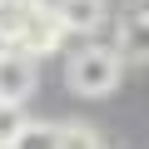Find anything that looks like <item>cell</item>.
Returning <instances> with one entry per match:
<instances>
[{"label": "cell", "instance_id": "277c9868", "mask_svg": "<svg viewBox=\"0 0 149 149\" xmlns=\"http://www.w3.org/2000/svg\"><path fill=\"white\" fill-rule=\"evenodd\" d=\"M60 40H65V25H60V20H55V10L45 5V10H35V15H30V25L15 35V50H25V55H35V60H40V55H55V50H60Z\"/></svg>", "mask_w": 149, "mask_h": 149}, {"label": "cell", "instance_id": "7a4b0ae2", "mask_svg": "<svg viewBox=\"0 0 149 149\" xmlns=\"http://www.w3.org/2000/svg\"><path fill=\"white\" fill-rule=\"evenodd\" d=\"M35 85H40V65H35V55H25V50H5L0 55V100H30L35 95Z\"/></svg>", "mask_w": 149, "mask_h": 149}, {"label": "cell", "instance_id": "9c48e42d", "mask_svg": "<svg viewBox=\"0 0 149 149\" xmlns=\"http://www.w3.org/2000/svg\"><path fill=\"white\" fill-rule=\"evenodd\" d=\"M60 149H104V144H100L95 124H80V119H70V124H60Z\"/></svg>", "mask_w": 149, "mask_h": 149}, {"label": "cell", "instance_id": "8992f818", "mask_svg": "<svg viewBox=\"0 0 149 149\" xmlns=\"http://www.w3.org/2000/svg\"><path fill=\"white\" fill-rule=\"evenodd\" d=\"M5 149H60V124H45V119H30Z\"/></svg>", "mask_w": 149, "mask_h": 149}, {"label": "cell", "instance_id": "5b68a950", "mask_svg": "<svg viewBox=\"0 0 149 149\" xmlns=\"http://www.w3.org/2000/svg\"><path fill=\"white\" fill-rule=\"evenodd\" d=\"M119 60H134V65H149V10H134L119 20V40H114Z\"/></svg>", "mask_w": 149, "mask_h": 149}, {"label": "cell", "instance_id": "6da1fadb", "mask_svg": "<svg viewBox=\"0 0 149 149\" xmlns=\"http://www.w3.org/2000/svg\"><path fill=\"white\" fill-rule=\"evenodd\" d=\"M119 70H124L119 50H109V45H85V50H74V55L65 60V85H70V95H80V100H104V95L119 85Z\"/></svg>", "mask_w": 149, "mask_h": 149}, {"label": "cell", "instance_id": "30bf717a", "mask_svg": "<svg viewBox=\"0 0 149 149\" xmlns=\"http://www.w3.org/2000/svg\"><path fill=\"white\" fill-rule=\"evenodd\" d=\"M10 45H15V40H10V35H5V30H0V55H5V50H10Z\"/></svg>", "mask_w": 149, "mask_h": 149}, {"label": "cell", "instance_id": "3957f363", "mask_svg": "<svg viewBox=\"0 0 149 149\" xmlns=\"http://www.w3.org/2000/svg\"><path fill=\"white\" fill-rule=\"evenodd\" d=\"M50 10L65 25V35H95L109 20V5H104V0H50Z\"/></svg>", "mask_w": 149, "mask_h": 149}, {"label": "cell", "instance_id": "ba28073f", "mask_svg": "<svg viewBox=\"0 0 149 149\" xmlns=\"http://www.w3.org/2000/svg\"><path fill=\"white\" fill-rule=\"evenodd\" d=\"M25 124H30V114H25V104H20V100H0V149H5Z\"/></svg>", "mask_w": 149, "mask_h": 149}, {"label": "cell", "instance_id": "52a82bcc", "mask_svg": "<svg viewBox=\"0 0 149 149\" xmlns=\"http://www.w3.org/2000/svg\"><path fill=\"white\" fill-rule=\"evenodd\" d=\"M35 10H45V0H0V30H5L10 40L30 25V15Z\"/></svg>", "mask_w": 149, "mask_h": 149}]
</instances>
